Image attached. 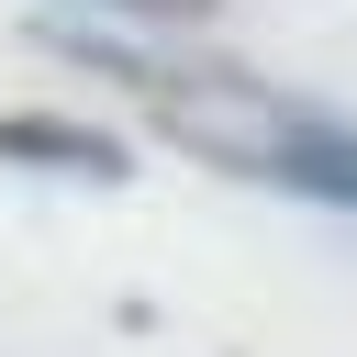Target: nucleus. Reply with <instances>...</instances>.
<instances>
[{"label": "nucleus", "instance_id": "f257e3e1", "mask_svg": "<svg viewBox=\"0 0 357 357\" xmlns=\"http://www.w3.org/2000/svg\"><path fill=\"white\" fill-rule=\"evenodd\" d=\"M123 11H212V0H123Z\"/></svg>", "mask_w": 357, "mask_h": 357}]
</instances>
